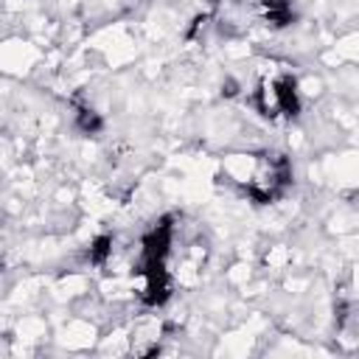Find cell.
I'll return each instance as SVG.
<instances>
[{"instance_id": "cell-1", "label": "cell", "mask_w": 359, "mask_h": 359, "mask_svg": "<svg viewBox=\"0 0 359 359\" xmlns=\"http://www.w3.org/2000/svg\"><path fill=\"white\" fill-rule=\"evenodd\" d=\"M224 174L230 177V182L241 185L250 199L261 205L278 199L292 182V165L278 151L233 154L224 160Z\"/></svg>"}, {"instance_id": "cell-2", "label": "cell", "mask_w": 359, "mask_h": 359, "mask_svg": "<svg viewBox=\"0 0 359 359\" xmlns=\"http://www.w3.org/2000/svg\"><path fill=\"white\" fill-rule=\"evenodd\" d=\"M252 104L261 115L266 118H292L300 109L297 98V84L289 73H272L258 81L252 93Z\"/></svg>"}, {"instance_id": "cell-3", "label": "cell", "mask_w": 359, "mask_h": 359, "mask_svg": "<svg viewBox=\"0 0 359 359\" xmlns=\"http://www.w3.org/2000/svg\"><path fill=\"white\" fill-rule=\"evenodd\" d=\"M258 14H261L269 25H275V28L289 25V22H292V17H294V11H292V3H289V0H258Z\"/></svg>"}, {"instance_id": "cell-4", "label": "cell", "mask_w": 359, "mask_h": 359, "mask_svg": "<svg viewBox=\"0 0 359 359\" xmlns=\"http://www.w3.org/2000/svg\"><path fill=\"white\" fill-rule=\"evenodd\" d=\"M79 126L84 132H98L101 129V121H98V115L93 109H79Z\"/></svg>"}]
</instances>
